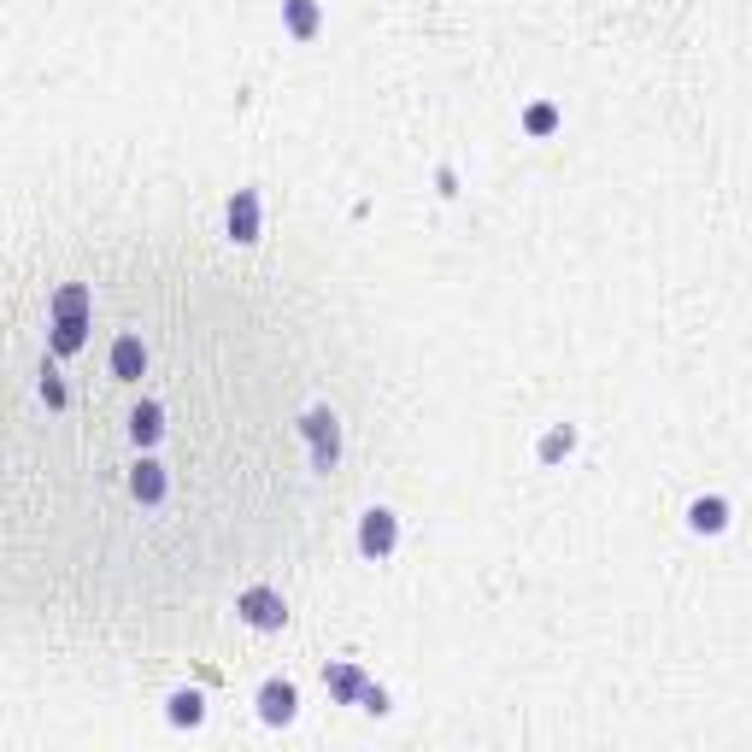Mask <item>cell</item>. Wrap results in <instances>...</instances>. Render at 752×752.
Here are the masks:
<instances>
[{"label": "cell", "mask_w": 752, "mask_h": 752, "mask_svg": "<svg viewBox=\"0 0 752 752\" xmlns=\"http://www.w3.org/2000/svg\"><path fill=\"white\" fill-rule=\"evenodd\" d=\"M82 342H89V288L82 283H66L53 295V353H82Z\"/></svg>", "instance_id": "obj_1"}, {"label": "cell", "mask_w": 752, "mask_h": 752, "mask_svg": "<svg viewBox=\"0 0 752 752\" xmlns=\"http://www.w3.org/2000/svg\"><path fill=\"white\" fill-rule=\"evenodd\" d=\"M300 435L311 442V465H318V471H336L342 465V417L329 412V406H311L300 417Z\"/></svg>", "instance_id": "obj_2"}, {"label": "cell", "mask_w": 752, "mask_h": 752, "mask_svg": "<svg viewBox=\"0 0 752 752\" xmlns=\"http://www.w3.org/2000/svg\"><path fill=\"white\" fill-rule=\"evenodd\" d=\"M394 547H400V517H394L388 506H370L359 517V553L365 558H388Z\"/></svg>", "instance_id": "obj_3"}, {"label": "cell", "mask_w": 752, "mask_h": 752, "mask_svg": "<svg viewBox=\"0 0 752 752\" xmlns=\"http://www.w3.org/2000/svg\"><path fill=\"white\" fill-rule=\"evenodd\" d=\"M236 612H241V623H254V630H265V635H277L283 623H288V605H283L277 588H247L236 600Z\"/></svg>", "instance_id": "obj_4"}, {"label": "cell", "mask_w": 752, "mask_h": 752, "mask_svg": "<svg viewBox=\"0 0 752 752\" xmlns=\"http://www.w3.org/2000/svg\"><path fill=\"white\" fill-rule=\"evenodd\" d=\"M259 188H236L229 195V206H224V224H229V241H241V247H254L259 241Z\"/></svg>", "instance_id": "obj_5"}, {"label": "cell", "mask_w": 752, "mask_h": 752, "mask_svg": "<svg viewBox=\"0 0 752 752\" xmlns=\"http://www.w3.org/2000/svg\"><path fill=\"white\" fill-rule=\"evenodd\" d=\"M295 712H300V694H295V682L270 676V682L259 687V723L283 729V723H295Z\"/></svg>", "instance_id": "obj_6"}, {"label": "cell", "mask_w": 752, "mask_h": 752, "mask_svg": "<svg viewBox=\"0 0 752 752\" xmlns=\"http://www.w3.org/2000/svg\"><path fill=\"white\" fill-rule=\"evenodd\" d=\"M130 494L141 499V506H159V499L171 494V476H165L159 458H141V465L130 471Z\"/></svg>", "instance_id": "obj_7"}, {"label": "cell", "mask_w": 752, "mask_h": 752, "mask_svg": "<svg viewBox=\"0 0 752 752\" xmlns=\"http://www.w3.org/2000/svg\"><path fill=\"white\" fill-rule=\"evenodd\" d=\"M687 530H694V535H723L729 530V499L723 494L694 499V506H687Z\"/></svg>", "instance_id": "obj_8"}, {"label": "cell", "mask_w": 752, "mask_h": 752, "mask_svg": "<svg viewBox=\"0 0 752 752\" xmlns=\"http://www.w3.org/2000/svg\"><path fill=\"white\" fill-rule=\"evenodd\" d=\"M324 687H329V700L359 705V694H365V671H359V664H324Z\"/></svg>", "instance_id": "obj_9"}, {"label": "cell", "mask_w": 752, "mask_h": 752, "mask_svg": "<svg viewBox=\"0 0 752 752\" xmlns=\"http://www.w3.org/2000/svg\"><path fill=\"white\" fill-rule=\"evenodd\" d=\"M324 24V7L318 0H283V30L295 36V41H311Z\"/></svg>", "instance_id": "obj_10"}, {"label": "cell", "mask_w": 752, "mask_h": 752, "mask_svg": "<svg viewBox=\"0 0 752 752\" xmlns=\"http://www.w3.org/2000/svg\"><path fill=\"white\" fill-rule=\"evenodd\" d=\"M141 370H148V347H141V336H118L112 342V376L118 383H136Z\"/></svg>", "instance_id": "obj_11"}, {"label": "cell", "mask_w": 752, "mask_h": 752, "mask_svg": "<svg viewBox=\"0 0 752 752\" xmlns=\"http://www.w3.org/2000/svg\"><path fill=\"white\" fill-rule=\"evenodd\" d=\"M159 435H165V406H159V400H141V406L130 412V442H136V447H154Z\"/></svg>", "instance_id": "obj_12"}, {"label": "cell", "mask_w": 752, "mask_h": 752, "mask_svg": "<svg viewBox=\"0 0 752 752\" xmlns=\"http://www.w3.org/2000/svg\"><path fill=\"white\" fill-rule=\"evenodd\" d=\"M165 718H171L177 729H195L206 718V700H200V687H177L171 700H165Z\"/></svg>", "instance_id": "obj_13"}, {"label": "cell", "mask_w": 752, "mask_h": 752, "mask_svg": "<svg viewBox=\"0 0 752 752\" xmlns=\"http://www.w3.org/2000/svg\"><path fill=\"white\" fill-rule=\"evenodd\" d=\"M576 447V429L571 424H553L547 435H541V447H535V458H541V465H558V458L564 453H571Z\"/></svg>", "instance_id": "obj_14"}, {"label": "cell", "mask_w": 752, "mask_h": 752, "mask_svg": "<svg viewBox=\"0 0 752 752\" xmlns=\"http://www.w3.org/2000/svg\"><path fill=\"white\" fill-rule=\"evenodd\" d=\"M524 130H530V136H547V130H558V107H547V100H535V107L524 112Z\"/></svg>", "instance_id": "obj_15"}, {"label": "cell", "mask_w": 752, "mask_h": 752, "mask_svg": "<svg viewBox=\"0 0 752 752\" xmlns=\"http://www.w3.org/2000/svg\"><path fill=\"white\" fill-rule=\"evenodd\" d=\"M359 712H370V718H383L388 712V694L376 682H365V694H359Z\"/></svg>", "instance_id": "obj_16"}]
</instances>
